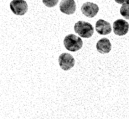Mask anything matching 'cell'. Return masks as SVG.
<instances>
[{
    "mask_svg": "<svg viewBox=\"0 0 129 119\" xmlns=\"http://www.w3.org/2000/svg\"><path fill=\"white\" fill-rule=\"evenodd\" d=\"M74 31L81 37L89 38L94 33V28L89 23L79 21L74 25Z\"/></svg>",
    "mask_w": 129,
    "mask_h": 119,
    "instance_id": "obj_1",
    "label": "cell"
},
{
    "mask_svg": "<svg viewBox=\"0 0 129 119\" xmlns=\"http://www.w3.org/2000/svg\"><path fill=\"white\" fill-rule=\"evenodd\" d=\"M96 49L100 53H108L112 49V45L107 38H103L100 40L96 43Z\"/></svg>",
    "mask_w": 129,
    "mask_h": 119,
    "instance_id": "obj_9",
    "label": "cell"
},
{
    "mask_svg": "<svg viewBox=\"0 0 129 119\" xmlns=\"http://www.w3.org/2000/svg\"><path fill=\"white\" fill-rule=\"evenodd\" d=\"M113 30L114 33L118 36H123L128 33L129 24L125 20L118 19L116 20L113 25Z\"/></svg>",
    "mask_w": 129,
    "mask_h": 119,
    "instance_id": "obj_5",
    "label": "cell"
},
{
    "mask_svg": "<svg viewBox=\"0 0 129 119\" xmlns=\"http://www.w3.org/2000/svg\"><path fill=\"white\" fill-rule=\"evenodd\" d=\"M64 45L68 50L72 52H76L81 48L83 42L80 37L73 34H70L64 38Z\"/></svg>",
    "mask_w": 129,
    "mask_h": 119,
    "instance_id": "obj_2",
    "label": "cell"
},
{
    "mask_svg": "<svg viewBox=\"0 0 129 119\" xmlns=\"http://www.w3.org/2000/svg\"><path fill=\"white\" fill-rule=\"evenodd\" d=\"M117 3L123 5V4L129 3V0H115Z\"/></svg>",
    "mask_w": 129,
    "mask_h": 119,
    "instance_id": "obj_12",
    "label": "cell"
},
{
    "mask_svg": "<svg viewBox=\"0 0 129 119\" xmlns=\"http://www.w3.org/2000/svg\"><path fill=\"white\" fill-rule=\"evenodd\" d=\"M42 2L47 7L52 8L57 5L59 0H42Z\"/></svg>",
    "mask_w": 129,
    "mask_h": 119,
    "instance_id": "obj_11",
    "label": "cell"
},
{
    "mask_svg": "<svg viewBox=\"0 0 129 119\" xmlns=\"http://www.w3.org/2000/svg\"><path fill=\"white\" fill-rule=\"evenodd\" d=\"M95 28L97 33L102 35H108L112 32V30L110 23L102 19L97 21Z\"/></svg>",
    "mask_w": 129,
    "mask_h": 119,
    "instance_id": "obj_8",
    "label": "cell"
},
{
    "mask_svg": "<svg viewBox=\"0 0 129 119\" xmlns=\"http://www.w3.org/2000/svg\"><path fill=\"white\" fill-rule=\"evenodd\" d=\"M60 10L66 15H73L76 10V5L74 0H62L60 1Z\"/></svg>",
    "mask_w": 129,
    "mask_h": 119,
    "instance_id": "obj_7",
    "label": "cell"
},
{
    "mask_svg": "<svg viewBox=\"0 0 129 119\" xmlns=\"http://www.w3.org/2000/svg\"><path fill=\"white\" fill-rule=\"evenodd\" d=\"M10 9L16 15H24L28 11V5L25 0H13L10 3Z\"/></svg>",
    "mask_w": 129,
    "mask_h": 119,
    "instance_id": "obj_3",
    "label": "cell"
},
{
    "mask_svg": "<svg viewBox=\"0 0 129 119\" xmlns=\"http://www.w3.org/2000/svg\"><path fill=\"white\" fill-rule=\"evenodd\" d=\"M120 14L126 20H129V3L122 5L120 8Z\"/></svg>",
    "mask_w": 129,
    "mask_h": 119,
    "instance_id": "obj_10",
    "label": "cell"
},
{
    "mask_svg": "<svg viewBox=\"0 0 129 119\" xmlns=\"http://www.w3.org/2000/svg\"><path fill=\"white\" fill-rule=\"evenodd\" d=\"M58 61L60 68L65 71L70 70L75 65V60L74 57L68 53H62L59 56Z\"/></svg>",
    "mask_w": 129,
    "mask_h": 119,
    "instance_id": "obj_4",
    "label": "cell"
},
{
    "mask_svg": "<svg viewBox=\"0 0 129 119\" xmlns=\"http://www.w3.org/2000/svg\"><path fill=\"white\" fill-rule=\"evenodd\" d=\"M81 11L83 15L88 18H93L99 11V7L96 4L93 3L86 2L83 5Z\"/></svg>",
    "mask_w": 129,
    "mask_h": 119,
    "instance_id": "obj_6",
    "label": "cell"
}]
</instances>
